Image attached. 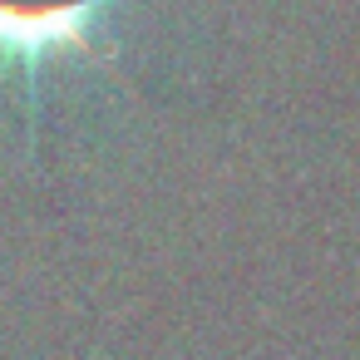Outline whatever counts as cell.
<instances>
[{
  "label": "cell",
  "instance_id": "obj_1",
  "mask_svg": "<svg viewBox=\"0 0 360 360\" xmlns=\"http://www.w3.org/2000/svg\"><path fill=\"white\" fill-rule=\"evenodd\" d=\"M124 0H0V60L25 79L30 119L40 99V70L60 55H94L104 15Z\"/></svg>",
  "mask_w": 360,
  "mask_h": 360
}]
</instances>
